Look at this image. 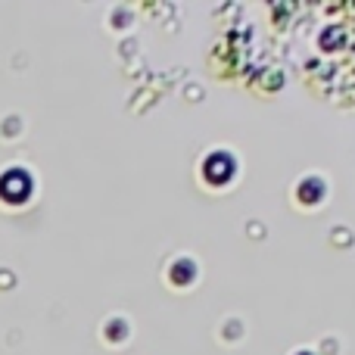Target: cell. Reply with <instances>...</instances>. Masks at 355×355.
<instances>
[{
  "label": "cell",
  "instance_id": "obj_1",
  "mask_svg": "<svg viewBox=\"0 0 355 355\" xmlns=\"http://www.w3.org/2000/svg\"><path fill=\"white\" fill-rule=\"evenodd\" d=\"M240 175V159L234 150H225V147H215L209 150L206 156L200 159V178L206 187H227V184H234Z\"/></svg>",
  "mask_w": 355,
  "mask_h": 355
},
{
  "label": "cell",
  "instance_id": "obj_2",
  "mask_svg": "<svg viewBox=\"0 0 355 355\" xmlns=\"http://www.w3.org/2000/svg\"><path fill=\"white\" fill-rule=\"evenodd\" d=\"M166 284L175 290H187L196 284V277H200V265H196L193 256H187V252H178L166 262Z\"/></svg>",
  "mask_w": 355,
  "mask_h": 355
},
{
  "label": "cell",
  "instance_id": "obj_3",
  "mask_svg": "<svg viewBox=\"0 0 355 355\" xmlns=\"http://www.w3.org/2000/svg\"><path fill=\"white\" fill-rule=\"evenodd\" d=\"M293 355H315V352H312V349H296Z\"/></svg>",
  "mask_w": 355,
  "mask_h": 355
}]
</instances>
